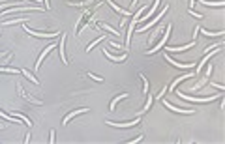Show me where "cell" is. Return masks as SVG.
Returning a JSON list of instances; mask_svg holds the SVG:
<instances>
[{
  "mask_svg": "<svg viewBox=\"0 0 225 144\" xmlns=\"http://www.w3.org/2000/svg\"><path fill=\"white\" fill-rule=\"evenodd\" d=\"M167 10H169V6H167V4H165V8H163V10H162V11H160V13H158V15H156V17H154V19H152V21H148V22H146V25H145V26H143V28H139V32H145V30H146V28H150V26H154V25H156V22H158V21H160V19H162V17H163V15H165V11H167Z\"/></svg>",
  "mask_w": 225,
  "mask_h": 144,
  "instance_id": "cell-1",
  "label": "cell"
},
{
  "mask_svg": "<svg viewBox=\"0 0 225 144\" xmlns=\"http://www.w3.org/2000/svg\"><path fill=\"white\" fill-rule=\"evenodd\" d=\"M176 95H178V98L188 99V101H199V103H208V101H212L214 98H218V95H210V98H190V95H186V94H182V92H176Z\"/></svg>",
  "mask_w": 225,
  "mask_h": 144,
  "instance_id": "cell-2",
  "label": "cell"
},
{
  "mask_svg": "<svg viewBox=\"0 0 225 144\" xmlns=\"http://www.w3.org/2000/svg\"><path fill=\"white\" fill-rule=\"evenodd\" d=\"M171 28H173V26L169 25V26H167V30H165V36H163V38L160 39V43H158L156 47H152V49H150V51H146V54H154L156 51H160V49H162V47L165 45V41H167V38H169V32H171Z\"/></svg>",
  "mask_w": 225,
  "mask_h": 144,
  "instance_id": "cell-3",
  "label": "cell"
},
{
  "mask_svg": "<svg viewBox=\"0 0 225 144\" xmlns=\"http://www.w3.org/2000/svg\"><path fill=\"white\" fill-rule=\"evenodd\" d=\"M25 30L30 34V36H38V38H56L60 32H34V30H30V28H27L25 26Z\"/></svg>",
  "mask_w": 225,
  "mask_h": 144,
  "instance_id": "cell-4",
  "label": "cell"
},
{
  "mask_svg": "<svg viewBox=\"0 0 225 144\" xmlns=\"http://www.w3.org/2000/svg\"><path fill=\"white\" fill-rule=\"evenodd\" d=\"M141 120H135V122H107L112 127H131V126H137Z\"/></svg>",
  "mask_w": 225,
  "mask_h": 144,
  "instance_id": "cell-5",
  "label": "cell"
},
{
  "mask_svg": "<svg viewBox=\"0 0 225 144\" xmlns=\"http://www.w3.org/2000/svg\"><path fill=\"white\" fill-rule=\"evenodd\" d=\"M163 105H165L167 109L174 110V112H182V114H191V112H193V110H190V109H178V107H174V105H171V103H167V101H163Z\"/></svg>",
  "mask_w": 225,
  "mask_h": 144,
  "instance_id": "cell-6",
  "label": "cell"
},
{
  "mask_svg": "<svg viewBox=\"0 0 225 144\" xmlns=\"http://www.w3.org/2000/svg\"><path fill=\"white\" fill-rule=\"evenodd\" d=\"M83 112H86V109H79V110H73V112H70V114H68L66 118H64V122H62V126H66L68 122H70V120L72 118H75L77 114H83Z\"/></svg>",
  "mask_w": 225,
  "mask_h": 144,
  "instance_id": "cell-7",
  "label": "cell"
},
{
  "mask_svg": "<svg viewBox=\"0 0 225 144\" xmlns=\"http://www.w3.org/2000/svg\"><path fill=\"white\" fill-rule=\"evenodd\" d=\"M53 47H56V45H49V47H45V51H43V53L39 54V60L36 62V69H39V66H41V62L45 60V54H47V53H49V51L53 49Z\"/></svg>",
  "mask_w": 225,
  "mask_h": 144,
  "instance_id": "cell-8",
  "label": "cell"
},
{
  "mask_svg": "<svg viewBox=\"0 0 225 144\" xmlns=\"http://www.w3.org/2000/svg\"><path fill=\"white\" fill-rule=\"evenodd\" d=\"M165 60L167 62H171L173 66H176V67H184V69H188V67H195V64H180V62H174L173 58H169V56H165Z\"/></svg>",
  "mask_w": 225,
  "mask_h": 144,
  "instance_id": "cell-9",
  "label": "cell"
},
{
  "mask_svg": "<svg viewBox=\"0 0 225 144\" xmlns=\"http://www.w3.org/2000/svg\"><path fill=\"white\" fill-rule=\"evenodd\" d=\"M190 47H195V41H191L190 45H184V47H167L169 51H174V53H178V51H188Z\"/></svg>",
  "mask_w": 225,
  "mask_h": 144,
  "instance_id": "cell-10",
  "label": "cell"
},
{
  "mask_svg": "<svg viewBox=\"0 0 225 144\" xmlns=\"http://www.w3.org/2000/svg\"><path fill=\"white\" fill-rule=\"evenodd\" d=\"M64 43H66V36H62V38H60V58H62V62H64V64H68L66 54H64Z\"/></svg>",
  "mask_w": 225,
  "mask_h": 144,
  "instance_id": "cell-11",
  "label": "cell"
},
{
  "mask_svg": "<svg viewBox=\"0 0 225 144\" xmlns=\"http://www.w3.org/2000/svg\"><path fill=\"white\" fill-rule=\"evenodd\" d=\"M158 6H160V0H156V2H154V6H152V10H150V11L146 13V17H143L141 21H148V19H150V15H152V13H154V11L158 10Z\"/></svg>",
  "mask_w": 225,
  "mask_h": 144,
  "instance_id": "cell-12",
  "label": "cell"
},
{
  "mask_svg": "<svg viewBox=\"0 0 225 144\" xmlns=\"http://www.w3.org/2000/svg\"><path fill=\"white\" fill-rule=\"evenodd\" d=\"M124 98H128V94H120V95H118V98H115V99H112V103H111V107H109V109H111V110H115V107H117V103H118L120 99H124Z\"/></svg>",
  "mask_w": 225,
  "mask_h": 144,
  "instance_id": "cell-13",
  "label": "cell"
},
{
  "mask_svg": "<svg viewBox=\"0 0 225 144\" xmlns=\"http://www.w3.org/2000/svg\"><path fill=\"white\" fill-rule=\"evenodd\" d=\"M103 54H105V56H109V58H111V60H115V62H124V60H126V54H124V56H120V58H118V56H112V54H111V53H107V51H105V49H103Z\"/></svg>",
  "mask_w": 225,
  "mask_h": 144,
  "instance_id": "cell-14",
  "label": "cell"
},
{
  "mask_svg": "<svg viewBox=\"0 0 225 144\" xmlns=\"http://www.w3.org/2000/svg\"><path fill=\"white\" fill-rule=\"evenodd\" d=\"M107 2H109V4H111V6H112V8H115V10H117V11H120V13H122V15H131V13H129V11H126V10H122V8H118V6H117V4H115V2H112V0H107Z\"/></svg>",
  "mask_w": 225,
  "mask_h": 144,
  "instance_id": "cell-15",
  "label": "cell"
},
{
  "mask_svg": "<svg viewBox=\"0 0 225 144\" xmlns=\"http://www.w3.org/2000/svg\"><path fill=\"white\" fill-rule=\"evenodd\" d=\"M190 77H193V73H188V75H184V77H178V79H176V81H174V82L171 84V90H173V88H174V86H176V84H178L180 81H186V79H190Z\"/></svg>",
  "mask_w": 225,
  "mask_h": 144,
  "instance_id": "cell-16",
  "label": "cell"
},
{
  "mask_svg": "<svg viewBox=\"0 0 225 144\" xmlns=\"http://www.w3.org/2000/svg\"><path fill=\"white\" fill-rule=\"evenodd\" d=\"M13 116H15V118H21V120H22V124H27V126H32V122H30V120H28L27 116H22V114H19V112H15Z\"/></svg>",
  "mask_w": 225,
  "mask_h": 144,
  "instance_id": "cell-17",
  "label": "cell"
},
{
  "mask_svg": "<svg viewBox=\"0 0 225 144\" xmlns=\"http://www.w3.org/2000/svg\"><path fill=\"white\" fill-rule=\"evenodd\" d=\"M22 75H25V77H28V79H30V81L34 82V84H39V82H38V79H36L34 75H30V73H28V71H27V69H22Z\"/></svg>",
  "mask_w": 225,
  "mask_h": 144,
  "instance_id": "cell-18",
  "label": "cell"
},
{
  "mask_svg": "<svg viewBox=\"0 0 225 144\" xmlns=\"http://www.w3.org/2000/svg\"><path fill=\"white\" fill-rule=\"evenodd\" d=\"M201 4H205V6H223L225 2L223 0H218V2H201Z\"/></svg>",
  "mask_w": 225,
  "mask_h": 144,
  "instance_id": "cell-19",
  "label": "cell"
},
{
  "mask_svg": "<svg viewBox=\"0 0 225 144\" xmlns=\"http://www.w3.org/2000/svg\"><path fill=\"white\" fill-rule=\"evenodd\" d=\"M0 71H6V73H15V75H17V69H11V67H4V66H0Z\"/></svg>",
  "mask_w": 225,
  "mask_h": 144,
  "instance_id": "cell-20",
  "label": "cell"
},
{
  "mask_svg": "<svg viewBox=\"0 0 225 144\" xmlns=\"http://www.w3.org/2000/svg\"><path fill=\"white\" fill-rule=\"evenodd\" d=\"M0 116H2V118H6L8 122H15V124H17V120H15V116H6V114H4L2 110H0Z\"/></svg>",
  "mask_w": 225,
  "mask_h": 144,
  "instance_id": "cell-21",
  "label": "cell"
},
{
  "mask_svg": "<svg viewBox=\"0 0 225 144\" xmlns=\"http://www.w3.org/2000/svg\"><path fill=\"white\" fill-rule=\"evenodd\" d=\"M199 32H202L205 36H221L223 34V32H205V30H201V28H199Z\"/></svg>",
  "mask_w": 225,
  "mask_h": 144,
  "instance_id": "cell-22",
  "label": "cell"
},
{
  "mask_svg": "<svg viewBox=\"0 0 225 144\" xmlns=\"http://www.w3.org/2000/svg\"><path fill=\"white\" fill-rule=\"evenodd\" d=\"M101 39H103V38H98V39H96V41H94V43H92V45H88V47H86V51H88V53H90V51H92V47H94V45H96V43H100V41H101Z\"/></svg>",
  "mask_w": 225,
  "mask_h": 144,
  "instance_id": "cell-23",
  "label": "cell"
},
{
  "mask_svg": "<svg viewBox=\"0 0 225 144\" xmlns=\"http://www.w3.org/2000/svg\"><path fill=\"white\" fill-rule=\"evenodd\" d=\"M150 105H152V98H150V94H148V101H146V107H145V110H146V109H150Z\"/></svg>",
  "mask_w": 225,
  "mask_h": 144,
  "instance_id": "cell-24",
  "label": "cell"
},
{
  "mask_svg": "<svg viewBox=\"0 0 225 144\" xmlns=\"http://www.w3.org/2000/svg\"><path fill=\"white\" fill-rule=\"evenodd\" d=\"M88 77H92L94 81H101V77H98V75H92V73H88Z\"/></svg>",
  "mask_w": 225,
  "mask_h": 144,
  "instance_id": "cell-25",
  "label": "cell"
},
{
  "mask_svg": "<svg viewBox=\"0 0 225 144\" xmlns=\"http://www.w3.org/2000/svg\"><path fill=\"white\" fill-rule=\"evenodd\" d=\"M141 138H143V135H139V137H137V138H135V140H129V144H135V142H139Z\"/></svg>",
  "mask_w": 225,
  "mask_h": 144,
  "instance_id": "cell-26",
  "label": "cell"
},
{
  "mask_svg": "<svg viewBox=\"0 0 225 144\" xmlns=\"http://www.w3.org/2000/svg\"><path fill=\"white\" fill-rule=\"evenodd\" d=\"M210 84H212V86H216L218 90H223V84H216V82H210Z\"/></svg>",
  "mask_w": 225,
  "mask_h": 144,
  "instance_id": "cell-27",
  "label": "cell"
},
{
  "mask_svg": "<svg viewBox=\"0 0 225 144\" xmlns=\"http://www.w3.org/2000/svg\"><path fill=\"white\" fill-rule=\"evenodd\" d=\"M43 2H45V10H49L51 6H49V0H43Z\"/></svg>",
  "mask_w": 225,
  "mask_h": 144,
  "instance_id": "cell-28",
  "label": "cell"
},
{
  "mask_svg": "<svg viewBox=\"0 0 225 144\" xmlns=\"http://www.w3.org/2000/svg\"><path fill=\"white\" fill-rule=\"evenodd\" d=\"M190 6H191V8H193V6H195V0H191V2H190Z\"/></svg>",
  "mask_w": 225,
  "mask_h": 144,
  "instance_id": "cell-29",
  "label": "cell"
},
{
  "mask_svg": "<svg viewBox=\"0 0 225 144\" xmlns=\"http://www.w3.org/2000/svg\"><path fill=\"white\" fill-rule=\"evenodd\" d=\"M2 127H4V124H0V129H2Z\"/></svg>",
  "mask_w": 225,
  "mask_h": 144,
  "instance_id": "cell-30",
  "label": "cell"
}]
</instances>
